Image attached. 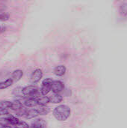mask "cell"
<instances>
[{"instance_id": "10", "label": "cell", "mask_w": 127, "mask_h": 128, "mask_svg": "<svg viewBox=\"0 0 127 128\" xmlns=\"http://www.w3.org/2000/svg\"><path fill=\"white\" fill-rule=\"evenodd\" d=\"M38 112H37L36 110H27L24 117L27 119H31V118H36L37 116H38Z\"/></svg>"}, {"instance_id": "16", "label": "cell", "mask_w": 127, "mask_h": 128, "mask_svg": "<svg viewBox=\"0 0 127 128\" xmlns=\"http://www.w3.org/2000/svg\"><path fill=\"white\" fill-rule=\"evenodd\" d=\"M11 105H12V102H10V101H8V100L0 101V108H1V109H4V110L10 109Z\"/></svg>"}, {"instance_id": "21", "label": "cell", "mask_w": 127, "mask_h": 128, "mask_svg": "<svg viewBox=\"0 0 127 128\" xmlns=\"http://www.w3.org/2000/svg\"><path fill=\"white\" fill-rule=\"evenodd\" d=\"M14 128H29V127L27 123H25L24 122H19L14 126Z\"/></svg>"}, {"instance_id": "2", "label": "cell", "mask_w": 127, "mask_h": 128, "mask_svg": "<svg viewBox=\"0 0 127 128\" xmlns=\"http://www.w3.org/2000/svg\"><path fill=\"white\" fill-rule=\"evenodd\" d=\"M22 94L28 98H37L39 96L38 88L34 86H28L22 88Z\"/></svg>"}, {"instance_id": "19", "label": "cell", "mask_w": 127, "mask_h": 128, "mask_svg": "<svg viewBox=\"0 0 127 128\" xmlns=\"http://www.w3.org/2000/svg\"><path fill=\"white\" fill-rule=\"evenodd\" d=\"M121 14L123 16H127V3H124L121 5L120 8Z\"/></svg>"}, {"instance_id": "15", "label": "cell", "mask_w": 127, "mask_h": 128, "mask_svg": "<svg viewBox=\"0 0 127 128\" xmlns=\"http://www.w3.org/2000/svg\"><path fill=\"white\" fill-rule=\"evenodd\" d=\"M22 107V103H21L20 101L16 100H14L13 102H12V105H11L10 109H11L12 110H13V111L16 112V111L19 110V109H21Z\"/></svg>"}, {"instance_id": "14", "label": "cell", "mask_w": 127, "mask_h": 128, "mask_svg": "<svg viewBox=\"0 0 127 128\" xmlns=\"http://www.w3.org/2000/svg\"><path fill=\"white\" fill-rule=\"evenodd\" d=\"M13 81L10 78V79H7V80L4 81V82H0V89H4V88H7L10 86H11L13 85Z\"/></svg>"}, {"instance_id": "13", "label": "cell", "mask_w": 127, "mask_h": 128, "mask_svg": "<svg viewBox=\"0 0 127 128\" xmlns=\"http://www.w3.org/2000/svg\"><path fill=\"white\" fill-rule=\"evenodd\" d=\"M25 105L28 107H34L38 105L36 98H28L24 102Z\"/></svg>"}, {"instance_id": "7", "label": "cell", "mask_w": 127, "mask_h": 128, "mask_svg": "<svg viewBox=\"0 0 127 128\" xmlns=\"http://www.w3.org/2000/svg\"><path fill=\"white\" fill-rule=\"evenodd\" d=\"M66 72V68L64 65H58L54 69V74L55 75L58 76H61L65 74Z\"/></svg>"}, {"instance_id": "5", "label": "cell", "mask_w": 127, "mask_h": 128, "mask_svg": "<svg viewBox=\"0 0 127 128\" xmlns=\"http://www.w3.org/2000/svg\"><path fill=\"white\" fill-rule=\"evenodd\" d=\"M64 88V86L63 84V82H61V81L58 80H55L52 82V91L53 92L54 94H58L61 92H62V90Z\"/></svg>"}, {"instance_id": "6", "label": "cell", "mask_w": 127, "mask_h": 128, "mask_svg": "<svg viewBox=\"0 0 127 128\" xmlns=\"http://www.w3.org/2000/svg\"><path fill=\"white\" fill-rule=\"evenodd\" d=\"M31 128H46V122L43 119H37L31 123Z\"/></svg>"}, {"instance_id": "12", "label": "cell", "mask_w": 127, "mask_h": 128, "mask_svg": "<svg viewBox=\"0 0 127 128\" xmlns=\"http://www.w3.org/2000/svg\"><path fill=\"white\" fill-rule=\"evenodd\" d=\"M63 98L59 94H54L49 98V102L52 104H59L62 101Z\"/></svg>"}, {"instance_id": "1", "label": "cell", "mask_w": 127, "mask_h": 128, "mask_svg": "<svg viewBox=\"0 0 127 128\" xmlns=\"http://www.w3.org/2000/svg\"><path fill=\"white\" fill-rule=\"evenodd\" d=\"M53 116L58 121H66L70 116V109L66 105H60L53 110Z\"/></svg>"}, {"instance_id": "20", "label": "cell", "mask_w": 127, "mask_h": 128, "mask_svg": "<svg viewBox=\"0 0 127 128\" xmlns=\"http://www.w3.org/2000/svg\"><path fill=\"white\" fill-rule=\"evenodd\" d=\"M8 118V119H9V121H10V124H11V126H15L19 121V119L17 118H16V117H14V116H9V117H7Z\"/></svg>"}, {"instance_id": "3", "label": "cell", "mask_w": 127, "mask_h": 128, "mask_svg": "<svg viewBox=\"0 0 127 128\" xmlns=\"http://www.w3.org/2000/svg\"><path fill=\"white\" fill-rule=\"evenodd\" d=\"M52 79H46L43 81L42 87L40 89V93L42 95L47 94L51 90H52Z\"/></svg>"}, {"instance_id": "24", "label": "cell", "mask_w": 127, "mask_h": 128, "mask_svg": "<svg viewBox=\"0 0 127 128\" xmlns=\"http://www.w3.org/2000/svg\"><path fill=\"white\" fill-rule=\"evenodd\" d=\"M8 114V111L4 109L0 108V116H6Z\"/></svg>"}, {"instance_id": "23", "label": "cell", "mask_w": 127, "mask_h": 128, "mask_svg": "<svg viewBox=\"0 0 127 128\" xmlns=\"http://www.w3.org/2000/svg\"><path fill=\"white\" fill-rule=\"evenodd\" d=\"M8 18H9L8 14H5V13H3V14H0V20H1V21L7 20Z\"/></svg>"}, {"instance_id": "18", "label": "cell", "mask_w": 127, "mask_h": 128, "mask_svg": "<svg viewBox=\"0 0 127 128\" xmlns=\"http://www.w3.org/2000/svg\"><path fill=\"white\" fill-rule=\"evenodd\" d=\"M13 94L15 96V97H17V98H22L23 96L22 94V88H20V87H17L15 89H13ZM24 97V96H23Z\"/></svg>"}, {"instance_id": "4", "label": "cell", "mask_w": 127, "mask_h": 128, "mask_svg": "<svg viewBox=\"0 0 127 128\" xmlns=\"http://www.w3.org/2000/svg\"><path fill=\"white\" fill-rule=\"evenodd\" d=\"M43 76V72L40 69H36L33 71L30 76V82L32 84L38 82Z\"/></svg>"}, {"instance_id": "17", "label": "cell", "mask_w": 127, "mask_h": 128, "mask_svg": "<svg viewBox=\"0 0 127 128\" xmlns=\"http://www.w3.org/2000/svg\"><path fill=\"white\" fill-rule=\"evenodd\" d=\"M0 126L5 128V127H11L10 121L8 118H0Z\"/></svg>"}, {"instance_id": "11", "label": "cell", "mask_w": 127, "mask_h": 128, "mask_svg": "<svg viewBox=\"0 0 127 128\" xmlns=\"http://www.w3.org/2000/svg\"><path fill=\"white\" fill-rule=\"evenodd\" d=\"M36 99H37L38 105H40V106H46L48 103H49V98H48L45 95L39 96Z\"/></svg>"}, {"instance_id": "9", "label": "cell", "mask_w": 127, "mask_h": 128, "mask_svg": "<svg viewBox=\"0 0 127 128\" xmlns=\"http://www.w3.org/2000/svg\"><path fill=\"white\" fill-rule=\"evenodd\" d=\"M37 112H38L39 115H41V116H43V115H46L48 114L49 112H50V109L49 107L46 106H37L36 109Z\"/></svg>"}, {"instance_id": "8", "label": "cell", "mask_w": 127, "mask_h": 128, "mask_svg": "<svg viewBox=\"0 0 127 128\" xmlns=\"http://www.w3.org/2000/svg\"><path fill=\"white\" fill-rule=\"evenodd\" d=\"M22 75H23V72L21 70H16L12 73L10 79L13 82H17L22 78Z\"/></svg>"}, {"instance_id": "22", "label": "cell", "mask_w": 127, "mask_h": 128, "mask_svg": "<svg viewBox=\"0 0 127 128\" xmlns=\"http://www.w3.org/2000/svg\"><path fill=\"white\" fill-rule=\"evenodd\" d=\"M26 111H27V110H26V109H25V108L22 107V108H21V109H19V110L16 111V114L18 116H23V117H24V116H25V114Z\"/></svg>"}]
</instances>
